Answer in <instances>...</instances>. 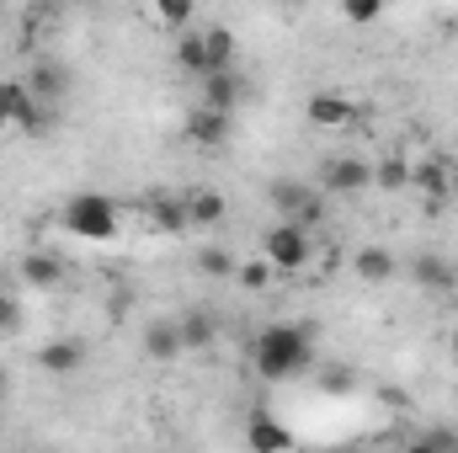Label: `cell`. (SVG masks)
<instances>
[{
	"label": "cell",
	"instance_id": "cell-1",
	"mask_svg": "<svg viewBox=\"0 0 458 453\" xmlns=\"http://www.w3.org/2000/svg\"><path fill=\"white\" fill-rule=\"evenodd\" d=\"M310 363H315V337H310V326H299V321H288V326H267V331L256 337V373L272 379V384L304 373Z\"/></svg>",
	"mask_w": 458,
	"mask_h": 453
},
{
	"label": "cell",
	"instance_id": "cell-2",
	"mask_svg": "<svg viewBox=\"0 0 458 453\" xmlns=\"http://www.w3.org/2000/svg\"><path fill=\"white\" fill-rule=\"evenodd\" d=\"M117 203L113 198H102V192H75V198H64V209H59V229L64 235H75V240H91V245H102V240H117Z\"/></svg>",
	"mask_w": 458,
	"mask_h": 453
},
{
	"label": "cell",
	"instance_id": "cell-3",
	"mask_svg": "<svg viewBox=\"0 0 458 453\" xmlns=\"http://www.w3.org/2000/svg\"><path fill=\"white\" fill-rule=\"evenodd\" d=\"M261 256H267L277 272H304L310 256H315V240H310V229L304 225L283 219V225H272L267 235H261Z\"/></svg>",
	"mask_w": 458,
	"mask_h": 453
},
{
	"label": "cell",
	"instance_id": "cell-4",
	"mask_svg": "<svg viewBox=\"0 0 458 453\" xmlns=\"http://www.w3.org/2000/svg\"><path fill=\"white\" fill-rule=\"evenodd\" d=\"M0 123H16L27 133L48 128V102H38V91L27 81H0Z\"/></svg>",
	"mask_w": 458,
	"mask_h": 453
},
{
	"label": "cell",
	"instance_id": "cell-5",
	"mask_svg": "<svg viewBox=\"0 0 458 453\" xmlns=\"http://www.w3.org/2000/svg\"><path fill=\"white\" fill-rule=\"evenodd\" d=\"M267 198H272L277 214H288L293 225H304V229H315L326 219V203H320V192H315L310 182H272Z\"/></svg>",
	"mask_w": 458,
	"mask_h": 453
},
{
	"label": "cell",
	"instance_id": "cell-6",
	"mask_svg": "<svg viewBox=\"0 0 458 453\" xmlns=\"http://www.w3.org/2000/svg\"><path fill=\"white\" fill-rule=\"evenodd\" d=\"M320 187H326L331 198H357V192H368V187H373V166H368V160H357V155H336V160H326Z\"/></svg>",
	"mask_w": 458,
	"mask_h": 453
},
{
	"label": "cell",
	"instance_id": "cell-7",
	"mask_svg": "<svg viewBox=\"0 0 458 453\" xmlns=\"http://www.w3.org/2000/svg\"><path fill=\"white\" fill-rule=\"evenodd\" d=\"M240 102H245V86H240L234 64H229V70H208V75H203V107L234 117V113H240Z\"/></svg>",
	"mask_w": 458,
	"mask_h": 453
},
{
	"label": "cell",
	"instance_id": "cell-8",
	"mask_svg": "<svg viewBox=\"0 0 458 453\" xmlns=\"http://www.w3.org/2000/svg\"><path fill=\"white\" fill-rule=\"evenodd\" d=\"M225 139H229V113H214V107H198V113H187V144L219 150Z\"/></svg>",
	"mask_w": 458,
	"mask_h": 453
},
{
	"label": "cell",
	"instance_id": "cell-9",
	"mask_svg": "<svg viewBox=\"0 0 458 453\" xmlns=\"http://www.w3.org/2000/svg\"><path fill=\"white\" fill-rule=\"evenodd\" d=\"M225 214H229V203L214 192V187H198V192H187V225L214 229V225H225Z\"/></svg>",
	"mask_w": 458,
	"mask_h": 453
},
{
	"label": "cell",
	"instance_id": "cell-10",
	"mask_svg": "<svg viewBox=\"0 0 458 453\" xmlns=\"http://www.w3.org/2000/svg\"><path fill=\"white\" fill-rule=\"evenodd\" d=\"M245 443H250L256 453H283V449H293V432L256 411V416H250V427H245Z\"/></svg>",
	"mask_w": 458,
	"mask_h": 453
},
{
	"label": "cell",
	"instance_id": "cell-11",
	"mask_svg": "<svg viewBox=\"0 0 458 453\" xmlns=\"http://www.w3.org/2000/svg\"><path fill=\"white\" fill-rule=\"evenodd\" d=\"M352 267H357V283H373V288H378V283H389V278L400 272V261H394L384 245H362Z\"/></svg>",
	"mask_w": 458,
	"mask_h": 453
},
{
	"label": "cell",
	"instance_id": "cell-12",
	"mask_svg": "<svg viewBox=\"0 0 458 453\" xmlns=\"http://www.w3.org/2000/svg\"><path fill=\"white\" fill-rule=\"evenodd\" d=\"M81 363H86V346H81V341H70V337L38 346V368H43V373H75Z\"/></svg>",
	"mask_w": 458,
	"mask_h": 453
},
{
	"label": "cell",
	"instance_id": "cell-13",
	"mask_svg": "<svg viewBox=\"0 0 458 453\" xmlns=\"http://www.w3.org/2000/svg\"><path fill=\"white\" fill-rule=\"evenodd\" d=\"M411 278H416V288H427V294H448L458 283V272L443 256H416V261H411Z\"/></svg>",
	"mask_w": 458,
	"mask_h": 453
},
{
	"label": "cell",
	"instance_id": "cell-14",
	"mask_svg": "<svg viewBox=\"0 0 458 453\" xmlns=\"http://www.w3.org/2000/svg\"><path fill=\"white\" fill-rule=\"evenodd\" d=\"M304 113H310V123H315V128H346V123L357 117V107H352L346 97L320 91V97H310V107H304Z\"/></svg>",
	"mask_w": 458,
	"mask_h": 453
},
{
	"label": "cell",
	"instance_id": "cell-15",
	"mask_svg": "<svg viewBox=\"0 0 458 453\" xmlns=\"http://www.w3.org/2000/svg\"><path fill=\"white\" fill-rule=\"evenodd\" d=\"M176 64L187 70V75H208L214 64H208V43H203V27H182V43H176Z\"/></svg>",
	"mask_w": 458,
	"mask_h": 453
},
{
	"label": "cell",
	"instance_id": "cell-16",
	"mask_svg": "<svg viewBox=\"0 0 458 453\" xmlns=\"http://www.w3.org/2000/svg\"><path fill=\"white\" fill-rule=\"evenodd\" d=\"M21 283H27V288H59V283H64V261L48 256V251H32V256L21 261Z\"/></svg>",
	"mask_w": 458,
	"mask_h": 453
},
{
	"label": "cell",
	"instance_id": "cell-17",
	"mask_svg": "<svg viewBox=\"0 0 458 453\" xmlns=\"http://www.w3.org/2000/svg\"><path fill=\"white\" fill-rule=\"evenodd\" d=\"M176 352H182V331H176V321H149V326H144V357L171 363Z\"/></svg>",
	"mask_w": 458,
	"mask_h": 453
},
{
	"label": "cell",
	"instance_id": "cell-18",
	"mask_svg": "<svg viewBox=\"0 0 458 453\" xmlns=\"http://www.w3.org/2000/svg\"><path fill=\"white\" fill-rule=\"evenodd\" d=\"M176 331H182V352H203V346L214 341L219 326H214V315H208V310H187V315L176 321Z\"/></svg>",
	"mask_w": 458,
	"mask_h": 453
},
{
	"label": "cell",
	"instance_id": "cell-19",
	"mask_svg": "<svg viewBox=\"0 0 458 453\" xmlns=\"http://www.w3.org/2000/svg\"><path fill=\"white\" fill-rule=\"evenodd\" d=\"M144 209L160 229H187V198H149Z\"/></svg>",
	"mask_w": 458,
	"mask_h": 453
},
{
	"label": "cell",
	"instance_id": "cell-20",
	"mask_svg": "<svg viewBox=\"0 0 458 453\" xmlns=\"http://www.w3.org/2000/svg\"><path fill=\"white\" fill-rule=\"evenodd\" d=\"M203 43H208V64L229 70L234 64V32L229 27H203Z\"/></svg>",
	"mask_w": 458,
	"mask_h": 453
},
{
	"label": "cell",
	"instance_id": "cell-21",
	"mask_svg": "<svg viewBox=\"0 0 458 453\" xmlns=\"http://www.w3.org/2000/svg\"><path fill=\"white\" fill-rule=\"evenodd\" d=\"M27 86L38 91V102H54V97H64V86H70V75H64L59 64H38V75H32Z\"/></svg>",
	"mask_w": 458,
	"mask_h": 453
},
{
	"label": "cell",
	"instance_id": "cell-22",
	"mask_svg": "<svg viewBox=\"0 0 458 453\" xmlns=\"http://www.w3.org/2000/svg\"><path fill=\"white\" fill-rule=\"evenodd\" d=\"M149 11L165 21V27H192V16H198V0H149Z\"/></svg>",
	"mask_w": 458,
	"mask_h": 453
},
{
	"label": "cell",
	"instance_id": "cell-23",
	"mask_svg": "<svg viewBox=\"0 0 458 453\" xmlns=\"http://www.w3.org/2000/svg\"><path fill=\"white\" fill-rule=\"evenodd\" d=\"M272 261L267 256H256V261H245V267H234V278H240V288H250V294H261V288H272Z\"/></svg>",
	"mask_w": 458,
	"mask_h": 453
},
{
	"label": "cell",
	"instance_id": "cell-24",
	"mask_svg": "<svg viewBox=\"0 0 458 453\" xmlns=\"http://www.w3.org/2000/svg\"><path fill=\"white\" fill-rule=\"evenodd\" d=\"M198 267H203L208 278H234V267H240V261L229 256L225 245H203V251H198Z\"/></svg>",
	"mask_w": 458,
	"mask_h": 453
},
{
	"label": "cell",
	"instance_id": "cell-25",
	"mask_svg": "<svg viewBox=\"0 0 458 453\" xmlns=\"http://www.w3.org/2000/svg\"><path fill=\"white\" fill-rule=\"evenodd\" d=\"M342 16L352 27H373L384 16V0H342Z\"/></svg>",
	"mask_w": 458,
	"mask_h": 453
},
{
	"label": "cell",
	"instance_id": "cell-26",
	"mask_svg": "<svg viewBox=\"0 0 458 453\" xmlns=\"http://www.w3.org/2000/svg\"><path fill=\"white\" fill-rule=\"evenodd\" d=\"M373 182H378L384 192H400V187H411V166H405V160H384V166L373 171Z\"/></svg>",
	"mask_w": 458,
	"mask_h": 453
},
{
	"label": "cell",
	"instance_id": "cell-27",
	"mask_svg": "<svg viewBox=\"0 0 458 453\" xmlns=\"http://www.w3.org/2000/svg\"><path fill=\"white\" fill-rule=\"evenodd\" d=\"M11 331H21V304L0 288V337H11Z\"/></svg>",
	"mask_w": 458,
	"mask_h": 453
},
{
	"label": "cell",
	"instance_id": "cell-28",
	"mask_svg": "<svg viewBox=\"0 0 458 453\" xmlns=\"http://www.w3.org/2000/svg\"><path fill=\"white\" fill-rule=\"evenodd\" d=\"M421 187H427L432 198H443V192H448V176H443L437 166H427V171H421Z\"/></svg>",
	"mask_w": 458,
	"mask_h": 453
},
{
	"label": "cell",
	"instance_id": "cell-29",
	"mask_svg": "<svg viewBox=\"0 0 458 453\" xmlns=\"http://www.w3.org/2000/svg\"><path fill=\"white\" fill-rule=\"evenodd\" d=\"M421 449H458V432L437 427V432H427V438H421Z\"/></svg>",
	"mask_w": 458,
	"mask_h": 453
},
{
	"label": "cell",
	"instance_id": "cell-30",
	"mask_svg": "<svg viewBox=\"0 0 458 453\" xmlns=\"http://www.w3.org/2000/svg\"><path fill=\"white\" fill-rule=\"evenodd\" d=\"M326 389H336V395H342V389H352V379H346V373H326Z\"/></svg>",
	"mask_w": 458,
	"mask_h": 453
},
{
	"label": "cell",
	"instance_id": "cell-31",
	"mask_svg": "<svg viewBox=\"0 0 458 453\" xmlns=\"http://www.w3.org/2000/svg\"><path fill=\"white\" fill-rule=\"evenodd\" d=\"M5 384H11V379H5V368H0V400H5Z\"/></svg>",
	"mask_w": 458,
	"mask_h": 453
}]
</instances>
